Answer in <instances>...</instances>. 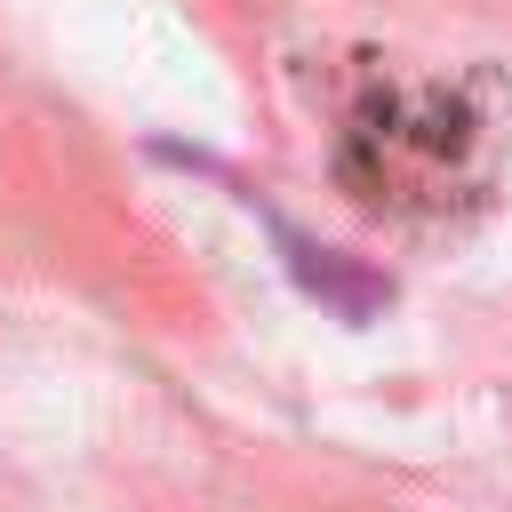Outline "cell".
Returning <instances> with one entry per match:
<instances>
[{"instance_id": "cell-1", "label": "cell", "mask_w": 512, "mask_h": 512, "mask_svg": "<svg viewBox=\"0 0 512 512\" xmlns=\"http://www.w3.org/2000/svg\"><path fill=\"white\" fill-rule=\"evenodd\" d=\"M504 160V96L472 80H368L336 128V176L360 208L384 216H456L480 208Z\"/></svg>"}]
</instances>
